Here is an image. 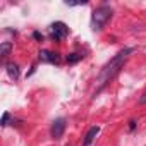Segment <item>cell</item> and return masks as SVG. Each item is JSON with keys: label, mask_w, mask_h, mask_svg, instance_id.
<instances>
[{"label": "cell", "mask_w": 146, "mask_h": 146, "mask_svg": "<svg viewBox=\"0 0 146 146\" xmlns=\"http://www.w3.org/2000/svg\"><path fill=\"white\" fill-rule=\"evenodd\" d=\"M50 31H52V36H53L55 40H64V38L69 35V28H67V24L62 23V21L53 23V24L50 26Z\"/></svg>", "instance_id": "cell-3"}, {"label": "cell", "mask_w": 146, "mask_h": 146, "mask_svg": "<svg viewBox=\"0 0 146 146\" xmlns=\"http://www.w3.org/2000/svg\"><path fill=\"white\" fill-rule=\"evenodd\" d=\"M134 52V48H124V50H120L102 70H100V74H98V83H100V86H98V90H96V93H100L119 72H120V69L124 67V64H125V60L129 58V55Z\"/></svg>", "instance_id": "cell-1"}, {"label": "cell", "mask_w": 146, "mask_h": 146, "mask_svg": "<svg viewBox=\"0 0 146 146\" xmlns=\"http://www.w3.org/2000/svg\"><path fill=\"white\" fill-rule=\"evenodd\" d=\"M38 58L41 62H48V64H60V55L55 52H50V50H41L38 53Z\"/></svg>", "instance_id": "cell-5"}, {"label": "cell", "mask_w": 146, "mask_h": 146, "mask_svg": "<svg viewBox=\"0 0 146 146\" xmlns=\"http://www.w3.org/2000/svg\"><path fill=\"white\" fill-rule=\"evenodd\" d=\"M5 69H7V72H9V76L12 78V79H19V67H17V64H14V62H9L7 65H5Z\"/></svg>", "instance_id": "cell-7"}, {"label": "cell", "mask_w": 146, "mask_h": 146, "mask_svg": "<svg viewBox=\"0 0 146 146\" xmlns=\"http://www.w3.org/2000/svg\"><path fill=\"white\" fill-rule=\"evenodd\" d=\"M83 57H84L83 53H70V55H67V62H69V64H76V62H79Z\"/></svg>", "instance_id": "cell-9"}, {"label": "cell", "mask_w": 146, "mask_h": 146, "mask_svg": "<svg viewBox=\"0 0 146 146\" xmlns=\"http://www.w3.org/2000/svg\"><path fill=\"white\" fill-rule=\"evenodd\" d=\"M98 132H100V127H98V125H93V127L86 132V136H84V139H83V146H91L93 141L96 139Z\"/></svg>", "instance_id": "cell-6"}, {"label": "cell", "mask_w": 146, "mask_h": 146, "mask_svg": "<svg viewBox=\"0 0 146 146\" xmlns=\"http://www.w3.org/2000/svg\"><path fill=\"white\" fill-rule=\"evenodd\" d=\"M65 127H67V122H65V119H57L53 124H52V129H50V136H52V139H60L62 136H64V132H65Z\"/></svg>", "instance_id": "cell-4"}, {"label": "cell", "mask_w": 146, "mask_h": 146, "mask_svg": "<svg viewBox=\"0 0 146 146\" xmlns=\"http://www.w3.org/2000/svg\"><path fill=\"white\" fill-rule=\"evenodd\" d=\"M139 103H143V105H144V103H146V91H144V95H143V98H141V100H139Z\"/></svg>", "instance_id": "cell-13"}, {"label": "cell", "mask_w": 146, "mask_h": 146, "mask_svg": "<svg viewBox=\"0 0 146 146\" xmlns=\"http://www.w3.org/2000/svg\"><path fill=\"white\" fill-rule=\"evenodd\" d=\"M11 50H12V43H11V41H4L2 45H0V58L5 60L7 55L11 53Z\"/></svg>", "instance_id": "cell-8"}, {"label": "cell", "mask_w": 146, "mask_h": 146, "mask_svg": "<svg viewBox=\"0 0 146 146\" xmlns=\"http://www.w3.org/2000/svg\"><path fill=\"white\" fill-rule=\"evenodd\" d=\"M9 119H11V113H9V112H5V113H4V117H2V125H4V127L7 125Z\"/></svg>", "instance_id": "cell-10"}, {"label": "cell", "mask_w": 146, "mask_h": 146, "mask_svg": "<svg viewBox=\"0 0 146 146\" xmlns=\"http://www.w3.org/2000/svg\"><path fill=\"white\" fill-rule=\"evenodd\" d=\"M33 38H35V40H38V41H41V40H43V35H41V33H38V31H35V33H33Z\"/></svg>", "instance_id": "cell-11"}, {"label": "cell", "mask_w": 146, "mask_h": 146, "mask_svg": "<svg viewBox=\"0 0 146 146\" xmlns=\"http://www.w3.org/2000/svg\"><path fill=\"white\" fill-rule=\"evenodd\" d=\"M134 129H136V120H131V122H129V131L132 132Z\"/></svg>", "instance_id": "cell-12"}, {"label": "cell", "mask_w": 146, "mask_h": 146, "mask_svg": "<svg viewBox=\"0 0 146 146\" xmlns=\"http://www.w3.org/2000/svg\"><path fill=\"white\" fill-rule=\"evenodd\" d=\"M110 17H112V9L108 5H102V7L95 9L93 16H91V28L95 31L103 29V26L110 21Z\"/></svg>", "instance_id": "cell-2"}]
</instances>
